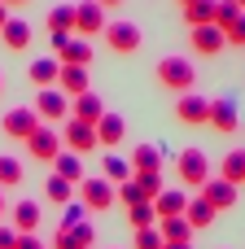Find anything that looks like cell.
I'll return each mask as SVG.
<instances>
[{
	"mask_svg": "<svg viewBox=\"0 0 245 249\" xmlns=\"http://www.w3.org/2000/svg\"><path fill=\"white\" fill-rule=\"evenodd\" d=\"M202 197L215 206V214H224V210L237 206V184H228V179H206V184H202Z\"/></svg>",
	"mask_w": 245,
	"mask_h": 249,
	"instance_id": "14",
	"label": "cell"
},
{
	"mask_svg": "<svg viewBox=\"0 0 245 249\" xmlns=\"http://www.w3.org/2000/svg\"><path fill=\"white\" fill-rule=\"evenodd\" d=\"M79 201L88 206V214H105L114 201H118V188L110 179H83L79 184Z\"/></svg>",
	"mask_w": 245,
	"mask_h": 249,
	"instance_id": "5",
	"label": "cell"
},
{
	"mask_svg": "<svg viewBox=\"0 0 245 249\" xmlns=\"http://www.w3.org/2000/svg\"><path fill=\"white\" fill-rule=\"evenodd\" d=\"M105 48L110 53H136L140 44H145V35H140V26L136 22H105Z\"/></svg>",
	"mask_w": 245,
	"mask_h": 249,
	"instance_id": "6",
	"label": "cell"
},
{
	"mask_svg": "<svg viewBox=\"0 0 245 249\" xmlns=\"http://www.w3.org/2000/svg\"><path fill=\"white\" fill-rule=\"evenodd\" d=\"M153 210H158V219H180L188 210V193L184 188H162V197L153 201Z\"/></svg>",
	"mask_w": 245,
	"mask_h": 249,
	"instance_id": "20",
	"label": "cell"
},
{
	"mask_svg": "<svg viewBox=\"0 0 245 249\" xmlns=\"http://www.w3.org/2000/svg\"><path fill=\"white\" fill-rule=\"evenodd\" d=\"M70 179H61V175H53L48 184H44V201H53V206H70Z\"/></svg>",
	"mask_w": 245,
	"mask_h": 249,
	"instance_id": "30",
	"label": "cell"
},
{
	"mask_svg": "<svg viewBox=\"0 0 245 249\" xmlns=\"http://www.w3.org/2000/svg\"><path fill=\"white\" fill-rule=\"evenodd\" d=\"M35 118L39 123H66L70 118V96L61 92V88H44V92H35Z\"/></svg>",
	"mask_w": 245,
	"mask_h": 249,
	"instance_id": "4",
	"label": "cell"
},
{
	"mask_svg": "<svg viewBox=\"0 0 245 249\" xmlns=\"http://www.w3.org/2000/svg\"><path fill=\"white\" fill-rule=\"evenodd\" d=\"M180 13H184L188 31H193V26H206V22H215V0H197V4H184Z\"/></svg>",
	"mask_w": 245,
	"mask_h": 249,
	"instance_id": "29",
	"label": "cell"
},
{
	"mask_svg": "<svg viewBox=\"0 0 245 249\" xmlns=\"http://www.w3.org/2000/svg\"><path fill=\"white\" fill-rule=\"evenodd\" d=\"M232 4H237V9H241V13H245V0H232Z\"/></svg>",
	"mask_w": 245,
	"mask_h": 249,
	"instance_id": "48",
	"label": "cell"
},
{
	"mask_svg": "<svg viewBox=\"0 0 245 249\" xmlns=\"http://www.w3.org/2000/svg\"><path fill=\"white\" fill-rule=\"evenodd\" d=\"M96 4H101V9H118L123 0H96Z\"/></svg>",
	"mask_w": 245,
	"mask_h": 249,
	"instance_id": "43",
	"label": "cell"
},
{
	"mask_svg": "<svg viewBox=\"0 0 245 249\" xmlns=\"http://www.w3.org/2000/svg\"><path fill=\"white\" fill-rule=\"evenodd\" d=\"M175 118L188 123V127H206V123H210V101L197 96V92H184V96L175 101Z\"/></svg>",
	"mask_w": 245,
	"mask_h": 249,
	"instance_id": "11",
	"label": "cell"
},
{
	"mask_svg": "<svg viewBox=\"0 0 245 249\" xmlns=\"http://www.w3.org/2000/svg\"><path fill=\"white\" fill-rule=\"evenodd\" d=\"M175 4H180V9H184V4H197V0H175Z\"/></svg>",
	"mask_w": 245,
	"mask_h": 249,
	"instance_id": "47",
	"label": "cell"
},
{
	"mask_svg": "<svg viewBox=\"0 0 245 249\" xmlns=\"http://www.w3.org/2000/svg\"><path fill=\"white\" fill-rule=\"evenodd\" d=\"M48 44H53V57L61 61V66H92V44L88 39H79V35H48Z\"/></svg>",
	"mask_w": 245,
	"mask_h": 249,
	"instance_id": "3",
	"label": "cell"
},
{
	"mask_svg": "<svg viewBox=\"0 0 245 249\" xmlns=\"http://www.w3.org/2000/svg\"><path fill=\"white\" fill-rule=\"evenodd\" d=\"M101 179H110V184H127V179H132V162H127V158H118V153H105Z\"/></svg>",
	"mask_w": 245,
	"mask_h": 249,
	"instance_id": "28",
	"label": "cell"
},
{
	"mask_svg": "<svg viewBox=\"0 0 245 249\" xmlns=\"http://www.w3.org/2000/svg\"><path fill=\"white\" fill-rule=\"evenodd\" d=\"M206 127H215L219 136H232L237 127H241V118H237V105L228 101V96H219V101H210V123Z\"/></svg>",
	"mask_w": 245,
	"mask_h": 249,
	"instance_id": "13",
	"label": "cell"
},
{
	"mask_svg": "<svg viewBox=\"0 0 245 249\" xmlns=\"http://www.w3.org/2000/svg\"><path fill=\"white\" fill-rule=\"evenodd\" d=\"M26 74H31V83L44 92V88H53V83H57L61 61H57V57H39V61H31V70H26Z\"/></svg>",
	"mask_w": 245,
	"mask_h": 249,
	"instance_id": "21",
	"label": "cell"
},
{
	"mask_svg": "<svg viewBox=\"0 0 245 249\" xmlns=\"http://www.w3.org/2000/svg\"><path fill=\"white\" fill-rule=\"evenodd\" d=\"M101 31H105V9H101L96 0L75 4V35H79V39H92V35H101Z\"/></svg>",
	"mask_w": 245,
	"mask_h": 249,
	"instance_id": "9",
	"label": "cell"
},
{
	"mask_svg": "<svg viewBox=\"0 0 245 249\" xmlns=\"http://www.w3.org/2000/svg\"><path fill=\"white\" fill-rule=\"evenodd\" d=\"M237 18H241V9H237L232 0H215V26H219V31H228Z\"/></svg>",
	"mask_w": 245,
	"mask_h": 249,
	"instance_id": "35",
	"label": "cell"
},
{
	"mask_svg": "<svg viewBox=\"0 0 245 249\" xmlns=\"http://www.w3.org/2000/svg\"><path fill=\"white\" fill-rule=\"evenodd\" d=\"M0 88H4V74H0Z\"/></svg>",
	"mask_w": 245,
	"mask_h": 249,
	"instance_id": "49",
	"label": "cell"
},
{
	"mask_svg": "<svg viewBox=\"0 0 245 249\" xmlns=\"http://www.w3.org/2000/svg\"><path fill=\"white\" fill-rule=\"evenodd\" d=\"M184 219H188V223H193V232H197V228H210L219 214H215V206H210L206 197H188V210H184Z\"/></svg>",
	"mask_w": 245,
	"mask_h": 249,
	"instance_id": "26",
	"label": "cell"
},
{
	"mask_svg": "<svg viewBox=\"0 0 245 249\" xmlns=\"http://www.w3.org/2000/svg\"><path fill=\"white\" fill-rule=\"evenodd\" d=\"M57 88L75 101V96H83V92H92V79H88V70L83 66H61V74H57Z\"/></svg>",
	"mask_w": 245,
	"mask_h": 249,
	"instance_id": "17",
	"label": "cell"
},
{
	"mask_svg": "<svg viewBox=\"0 0 245 249\" xmlns=\"http://www.w3.org/2000/svg\"><path fill=\"white\" fill-rule=\"evenodd\" d=\"M70 245H75V249H92V245H96V228H92L88 219L75 223V228H70Z\"/></svg>",
	"mask_w": 245,
	"mask_h": 249,
	"instance_id": "33",
	"label": "cell"
},
{
	"mask_svg": "<svg viewBox=\"0 0 245 249\" xmlns=\"http://www.w3.org/2000/svg\"><path fill=\"white\" fill-rule=\"evenodd\" d=\"M44 26H48V35H70L75 31V4H53Z\"/></svg>",
	"mask_w": 245,
	"mask_h": 249,
	"instance_id": "22",
	"label": "cell"
},
{
	"mask_svg": "<svg viewBox=\"0 0 245 249\" xmlns=\"http://www.w3.org/2000/svg\"><path fill=\"white\" fill-rule=\"evenodd\" d=\"M219 179H228V184H245V149H232V153H224V162H219Z\"/></svg>",
	"mask_w": 245,
	"mask_h": 249,
	"instance_id": "24",
	"label": "cell"
},
{
	"mask_svg": "<svg viewBox=\"0 0 245 249\" xmlns=\"http://www.w3.org/2000/svg\"><path fill=\"white\" fill-rule=\"evenodd\" d=\"M123 136H127V123L114 114V109H105V118L96 123V144H105V149H114V144H123Z\"/></svg>",
	"mask_w": 245,
	"mask_h": 249,
	"instance_id": "18",
	"label": "cell"
},
{
	"mask_svg": "<svg viewBox=\"0 0 245 249\" xmlns=\"http://www.w3.org/2000/svg\"><path fill=\"white\" fill-rule=\"evenodd\" d=\"M4 214H9V201H4V188H0V223H4Z\"/></svg>",
	"mask_w": 245,
	"mask_h": 249,
	"instance_id": "42",
	"label": "cell"
},
{
	"mask_svg": "<svg viewBox=\"0 0 245 249\" xmlns=\"http://www.w3.org/2000/svg\"><path fill=\"white\" fill-rule=\"evenodd\" d=\"M132 179H136V188H140L145 201H158L162 197V175H132Z\"/></svg>",
	"mask_w": 245,
	"mask_h": 249,
	"instance_id": "34",
	"label": "cell"
},
{
	"mask_svg": "<svg viewBox=\"0 0 245 249\" xmlns=\"http://www.w3.org/2000/svg\"><path fill=\"white\" fill-rule=\"evenodd\" d=\"M70 118H79V123H92V127H96V123L105 118V101H101L96 92H83V96H75V101H70Z\"/></svg>",
	"mask_w": 245,
	"mask_h": 249,
	"instance_id": "15",
	"label": "cell"
},
{
	"mask_svg": "<svg viewBox=\"0 0 245 249\" xmlns=\"http://www.w3.org/2000/svg\"><path fill=\"white\" fill-rule=\"evenodd\" d=\"M0 4H4V9H13V4H31V0H0Z\"/></svg>",
	"mask_w": 245,
	"mask_h": 249,
	"instance_id": "46",
	"label": "cell"
},
{
	"mask_svg": "<svg viewBox=\"0 0 245 249\" xmlns=\"http://www.w3.org/2000/svg\"><path fill=\"white\" fill-rule=\"evenodd\" d=\"M0 39H4V48L22 53V48L31 44V26H26L22 18H9V22H4V31H0Z\"/></svg>",
	"mask_w": 245,
	"mask_h": 249,
	"instance_id": "25",
	"label": "cell"
},
{
	"mask_svg": "<svg viewBox=\"0 0 245 249\" xmlns=\"http://www.w3.org/2000/svg\"><path fill=\"white\" fill-rule=\"evenodd\" d=\"M162 171V149L158 144H136L132 153V175H158Z\"/></svg>",
	"mask_w": 245,
	"mask_h": 249,
	"instance_id": "19",
	"label": "cell"
},
{
	"mask_svg": "<svg viewBox=\"0 0 245 249\" xmlns=\"http://www.w3.org/2000/svg\"><path fill=\"white\" fill-rule=\"evenodd\" d=\"M53 175H61V179H70V184H83V162H79V153L61 149V153L53 158Z\"/></svg>",
	"mask_w": 245,
	"mask_h": 249,
	"instance_id": "23",
	"label": "cell"
},
{
	"mask_svg": "<svg viewBox=\"0 0 245 249\" xmlns=\"http://www.w3.org/2000/svg\"><path fill=\"white\" fill-rule=\"evenodd\" d=\"M83 214H88V206H83V201H70V206L61 210V228H57V232H70L75 223H83Z\"/></svg>",
	"mask_w": 245,
	"mask_h": 249,
	"instance_id": "36",
	"label": "cell"
},
{
	"mask_svg": "<svg viewBox=\"0 0 245 249\" xmlns=\"http://www.w3.org/2000/svg\"><path fill=\"white\" fill-rule=\"evenodd\" d=\"M61 144L83 158L88 149H96V127H92V123H79V118H66V123H61Z\"/></svg>",
	"mask_w": 245,
	"mask_h": 249,
	"instance_id": "7",
	"label": "cell"
},
{
	"mask_svg": "<svg viewBox=\"0 0 245 249\" xmlns=\"http://www.w3.org/2000/svg\"><path fill=\"white\" fill-rule=\"evenodd\" d=\"M158 232H162V241H180V245H188L193 241V223L180 214V219H158Z\"/></svg>",
	"mask_w": 245,
	"mask_h": 249,
	"instance_id": "27",
	"label": "cell"
},
{
	"mask_svg": "<svg viewBox=\"0 0 245 249\" xmlns=\"http://www.w3.org/2000/svg\"><path fill=\"white\" fill-rule=\"evenodd\" d=\"M18 245V232H13V223H0V249H13Z\"/></svg>",
	"mask_w": 245,
	"mask_h": 249,
	"instance_id": "41",
	"label": "cell"
},
{
	"mask_svg": "<svg viewBox=\"0 0 245 249\" xmlns=\"http://www.w3.org/2000/svg\"><path fill=\"white\" fill-rule=\"evenodd\" d=\"M188 44H193V53H202V57H215V53L228 44V35H224L215 22H206V26H193V31H188Z\"/></svg>",
	"mask_w": 245,
	"mask_h": 249,
	"instance_id": "12",
	"label": "cell"
},
{
	"mask_svg": "<svg viewBox=\"0 0 245 249\" xmlns=\"http://www.w3.org/2000/svg\"><path fill=\"white\" fill-rule=\"evenodd\" d=\"M4 22H9V9H4V4H0V31H4Z\"/></svg>",
	"mask_w": 245,
	"mask_h": 249,
	"instance_id": "45",
	"label": "cell"
},
{
	"mask_svg": "<svg viewBox=\"0 0 245 249\" xmlns=\"http://www.w3.org/2000/svg\"><path fill=\"white\" fill-rule=\"evenodd\" d=\"M158 83L167 88V92H193V83H197V70H193V61L188 57H162L158 61Z\"/></svg>",
	"mask_w": 245,
	"mask_h": 249,
	"instance_id": "1",
	"label": "cell"
},
{
	"mask_svg": "<svg viewBox=\"0 0 245 249\" xmlns=\"http://www.w3.org/2000/svg\"><path fill=\"white\" fill-rule=\"evenodd\" d=\"M127 223L140 232V228H158V210H153V201H140V206H132L127 210Z\"/></svg>",
	"mask_w": 245,
	"mask_h": 249,
	"instance_id": "31",
	"label": "cell"
},
{
	"mask_svg": "<svg viewBox=\"0 0 245 249\" xmlns=\"http://www.w3.org/2000/svg\"><path fill=\"white\" fill-rule=\"evenodd\" d=\"M22 179H26L22 162H18V158H9V153H0V188H13V184H22Z\"/></svg>",
	"mask_w": 245,
	"mask_h": 249,
	"instance_id": "32",
	"label": "cell"
},
{
	"mask_svg": "<svg viewBox=\"0 0 245 249\" xmlns=\"http://www.w3.org/2000/svg\"><path fill=\"white\" fill-rule=\"evenodd\" d=\"M175 179L180 184H188V188H202L206 179H210V158L202 153V149H184L180 158H175Z\"/></svg>",
	"mask_w": 245,
	"mask_h": 249,
	"instance_id": "2",
	"label": "cell"
},
{
	"mask_svg": "<svg viewBox=\"0 0 245 249\" xmlns=\"http://www.w3.org/2000/svg\"><path fill=\"white\" fill-rule=\"evenodd\" d=\"M118 201L132 210V206H140L145 197H140V188H136V179H127V184H118Z\"/></svg>",
	"mask_w": 245,
	"mask_h": 249,
	"instance_id": "38",
	"label": "cell"
},
{
	"mask_svg": "<svg viewBox=\"0 0 245 249\" xmlns=\"http://www.w3.org/2000/svg\"><path fill=\"white\" fill-rule=\"evenodd\" d=\"M224 35H228V44H237V48H245V13L237 18V22H232V26H228V31H224Z\"/></svg>",
	"mask_w": 245,
	"mask_h": 249,
	"instance_id": "39",
	"label": "cell"
},
{
	"mask_svg": "<svg viewBox=\"0 0 245 249\" xmlns=\"http://www.w3.org/2000/svg\"><path fill=\"white\" fill-rule=\"evenodd\" d=\"M9 219H13V232L22 236V232H39L44 210H39V201H18V206H9Z\"/></svg>",
	"mask_w": 245,
	"mask_h": 249,
	"instance_id": "16",
	"label": "cell"
},
{
	"mask_svg": "<svg viewBox=\"0 0 245 249\" xmlns=\"http://www.w3.org/2000/svg\"><path fill=\"white\" fill-rule=\"evenodd\" d=\"M39 127V118H35V109L31 105H18V109H9L4 118H0V131L9 136V140H22L26 144V136Z\"/></svg>",
	"mask_w": 245,
	"mask_h": 249,
	"instance_id": "10",
	"label": "cell"
},
{
	"mask_svg": "<svg viewBox=\"0 0 245 249\" xmlns=\"http://www.w3.org/2000/svg\"><path fill=\"white\" fill-rule=\"evenodd\" d=\"M162 249H193V245H180V241H167Z\"/></svg>",
	"mask_w": 245,
	"mask_h": 249,
	"instance_id": "44",
	"label": "cell"
},
{
	"mask_svg": "<svg viewBox=\"0 0 245 249\" xmlns=\"http://www.w3.org/2000/svg\"><path fill=\"white\" fill-rule=\"evenodd\" d=\"M26 149H31V158H35V162H48V166H53V158L61 153V136H57L48 123H39V127L26 136Z\"/></svg>",
	"mask_w": 245,
	"mask_h": 249,
	"instance_id": "8",
	"label": "cell"
},
{
	"mask_svg": "<svg viewBox=\"0 0 245 249\" xmlns=\"http://www.w3.org/2000/svg\"><path fill=\"white\" fill-rule=\"evenodd\" d=\"M162 245H167V241H162V232H158V228H140L132 249H162Z\"/></svg>",
	"mask_w": 245,
	"mask_h": 249,
	"instance_id": "37",
	"label": "cell"
},
{
	"mask_svg": "<svg viewBox=\"0 0 245 249\" xmlns=\"http://www.w3.org/2000/svg\"><path fill=\"white\" fill-rule=\"evenodd\" d=\"M13 249H44V241H39V232H22Z\"/></svg>",
	"mask_w": 245,
	"mask_h": 249,
	"instance_id": "40",
	"label": "cell"
}]
</instances>
